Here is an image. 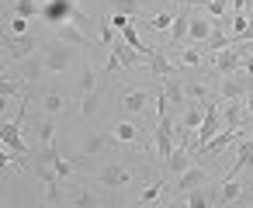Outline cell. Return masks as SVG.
Wrapping results in <instances>:
<instances>
[{"label": "cell", "instance_id": "46", "mask_svg": "<svg viewBox=\"0 0 253 208\" xmlns=\"http://www.w3.org/2000/svg\"><path fill=\"white\" fill-rule=\"evenodd\" d=\"M250 208H253V205H250Z\"/></svg>", "mask_w": 253, "mask_h": 208}, {"label": "cell", "instance_id": "39", "mask_svg": "<svg viewBox=\"0 0 253 208\" xmlns=\"http://www.w3.org/2000/svg\"><path fill=\"white\" fill-rule=\"evenodd\" d=\"M243 111H246V118L253 122V90H250V94L243 97Z\"/></svg>", "mask_w": 253, "mask_h": 208}, {"label": "cell", "instance_id": "6", "mask_svg": "<svg viewBox=\"0 0 253 208\" xmlns=\"http://www.w3.org/2000/svg\"><path fill=\"white\" fill-rule=\"evenodd\" d=\"M246 52H250V45H229V49H218V52H215V70H218L222 77H229V73L243 70Z\"/></svg>", "mask_w": 253, "mask_h": 208}, {"label": "cell", "instance_id": "10", "mask_svg": "<svg viewBox=\"0 0 253 208\" xmlns=\"http://www.w3.org/2000/svg\"><path fill=\"white\" fill-rule=\"evenodd\" d=\"M187 25H191V7H184V11L173 18V25H170V42L163 45V52H173L180 42H187Z\"/></svg>", "mask_w": 253, "mask_h": 208}, {"label": "cell", "instance_id": "30", "mask_svg": "<svg viewBox=\"0 0 253 208\" xmlns=\"http://www.w3.org/2000/svg\"><path fill=\"white\" fill-rule=\"evenodd\" d=\"M142 11V0H115V14L122 18H135Z\"/></svg>", "mask_w": 253, "mask_h": 208}, {"label": "cell", "instance_id": "3", "mask_svg": "<svg viewBox=\"0 0 253 208\" xmlns=\"http://www.w3.org/2000/svg\"><path fill=\"white\" fill-rule=\"evenodd\" d=\"M132 177H135V170H132V166H128L122 156L108 160V163L97 170V184H101V187H125Z\"/></svg>", "mask_w": 253, "mask_h": 208}, {"label": "cell", "instance_id": "14", "mask_svg": "<svg viewBox=\"0 0 253 208\" xmlns=\"http://www.w3.org/2000/svg\"><path fill=\"white\" fill-rule=\"evenodd\" d=\"M56 42H66V45H90V35L80 32V25L66 21V25H56Z\"/></svg>", "mask_w": 253, "mask_h": 208}, {"label": "cell", "instance_id": "33", "mask_svg": "<svg viewBox=\"0 0 253 208\" xmlns=\"http://www.w3.org/2000/svg\"><path fill=\"white\" fill-rule=\"evenodd\" d=\"M187 205H191V208H211V205H208V187L201 184V187L187 191Z\"/></svg>", "mask_w": 253, "mask_h": 208}, {"label": "cell", "instance_id": "28", "mask_svg": "<svg viewBox=\"0 0 253 208\" xmlns=\"http://www.w3.org/2000/svg\"><path fill=\"white\" fill-rule=\"evenodd\" d=\"M14 14L25 18V21H32V18L42 14V4H39V0H14Z\"/></svg>", "mask_w": 253, "mask_h": 208}, {"label": "cell", "instance_id": "34", "mask_svg": "<svg viewBox=\"0 0 253 208\" xmlns=\"http://www.w3.org/2000/svg\"><path fill=\"white\" fill-rule=\"evenodd\" d=\"M97 77H101V73L84 70V77H80V97H87V94H94V90H97Z\"/></svg>", "mask_w": 253, "mask_h": 208}, {"label": "cell", "instance_id": "15", "mask_svg": "<svg viewBox=\"0 0 253 208\" xmlns=\"http://www.w3.org/2000/svg\"><path fill=\"white\" fill-rule=\"evenodd\" d=\"M246 166H253V139L246 135V139H239V153H236V163L225 170V180H232L239 170H246Z\"/></svg>", "mask_w": 253, "mask_h": 208}, {"label": "cell", "instance_id": "45", "mask_svg": "<svg viewBox=\"0 0 253 208\" xmlns=\"http://www.w3.org/2000/svg\"><path fill=\"white\" fill-rule=\"evenodd\" d=\"M0 208H4V205H0Z\"/></svg>", "mask_w": 253, "mask_h": 208}, {"label": "cell", "instance_id": "7", "mask_svg": "<svg viewBox=\"0 0 253 208\" xmlns=\"http://www.w3.org/2000/svg\"><path fill=\"white\" fill-rule=\"evenodd\" d=\"M243 198V184L232 177V180H225L222 177V184L218 187H208V205L211 208H222V205H232V201H239Z\"/></svg>", "mask_w": 253, "mask_h": 208}, {"label": "cell", "instance_id": "40", "mask_svg": "<svg viewBox=\"0 0 253 208\" xmlns=\"http://www.w3.org/2000/svg\"><path fill=\"white\" fill-rule=\"evenodd\" d=\"M243 73L253 77V45H250V52H246V59H243Z\"/></svg>", "mask_w": 253, "mask_h": 208}, {"label": "cell", "instance_id": "32", "mask_svg": "<svg viewBox=\"0 0 253 208\" xmlns=\"http://www.w3.org/2000/svg\"><path fill=\"white\" fill-rule=\"evenodd\" d=\"M97 32H101V45L111 49V45L118 42V39H115V25H111V18H101V21H97Z\"/></svg>", "mask_w": 253, "mask_h": 208}, {"label": "cell", "instance_id": "26", "mask_svg": "<svg viewBox=\"0 0 253 208\" xmlns=\"http://www.w3.org/2000/svg\"><path fill=\"white\" fill-rule=\"evenodd\" d=\"M163 94H167V101H170V108H173V104H184V97H187L177 77H167V83H163Z\"/></svg>", "mask_w": 253, "mask_h": 208}, {"label": "cell", "instance_id": "8", "mask_svg": "<svg viewBox=\"0 0 253 208\" xmlns=\"http://www.w3.org/2000/svg\"><path fill=\"white\" fill-rule=\"evenodd\" d=\"M73 14H77V4H73V0H49L39 18L49 21V25H66V21H73Z\"/></svg>", "mask_w": 253, "mask_h": 208}, {"label": "cell", "instance_id": "41", "mask_svg": "<svg viewBox=\"0 0 253 208\" xmlns=\"http://www.w3.org/2000/svg\"><path fill=\"white\" fill-rule=\"evenodd\" d=\"M111 25L122 32V28H125V25H132V21H128V18H122V14H115V18H111Z\"/></svg>", "mask_w": 253, "mask_h": 208}, {"label": "cell", "instance_id": "5", "mask_svg": "<svg viewBox=\"0 0 253 208\" xmlns=\"http://www.w3.org/2000/svg\"><path fill=\"white\" fill-rule=\"evenodd\" d=\"M250 90H253V77H250V73H243V70H236V73H229V77L222 80L218 97H222V101H243Z\"/></svg>", "mask_w": 253, "mask_h": 208}, {"label": "cell", "instance_id": "37", "mask_svg": "<svg viewBox=\"0 0 253 208\" xmlns=\"http://www.w3.org/2000/svg\"><path fill=\"white\" fill-rule=\"evenodd\" d=\"M184 94H187L191 101H208V87H201V83H191V87H184Z\"/></svg>", "mask_w": 253, "mask_h": 208}, {"label": "cell", "instance_id": "29", "mask_svg": "<svg viewBox=\"0 0 253 208\" xmlns=\"http://www.w3.org/2000/svg\"><path fill=\"white\" fill-rule=\"evenodd\" d=\"M39 142L42 146H56V128H52V118L49 115L39 118Z\"/></svg>", "mask_w": 253, "mask_h": 208}, {"label": "cell", "instance_id": "2", "mask_svg": "<svg viewBox=\"0 0 253 208\" xmlns=\"http://www.w3.org/2000/svg\"><path fill=\"white\" fill-rule=\"evenodd\" d=\"M39 52H42L45 73H63V70H70L73 59H77V49H70L66 42H49V45L39 49Z\"/></svg>", "mask_w": 253, "mask_h": 208}, {"label": "cell", "instance_id": "38", "mask_svg": "<svg viewBox=\"0 0 253 208\" xmlns=\"http://www.w3.org/2000/svg\"><path fill=\"white\" fill-rule=\"evenodd\" d=\"M7 35H32V32H28V21L14 14V21H11V28H7Z\"/></svg>", "mask_w": 253, "mask_h": 208}, {"label": "cell", "instance_id": "27", "mask_svg": "<svg viewBox=\"0 0 253 208\" xmlns=\"http://www.w3.org/2000/svg\"><path fill=\"white\" fill-rule=\"evenodd\" d=\"M115 139H118V142H142V132H139L132 122H118V125H115Z\"/></svg>", "mask_w": 253, "mask_h": 208}, {"label": "cell", "instance_id": "24", "mask_svg": "<svg viewBox=\"0 0 253 208\" xmlns=\"http://www.w3.org/2000/svg\"><path fill=\"white\" fill-rule=\"evenodd\" d=\"M70 208H104V205H101V198H97L94 191H87V187H80V191L73 194V201H70Z\"/></svg>", "mask_w": 253, "mask_h": 208}, {"label": "cell", "instance_id": "9", "mask_svg": "<svg viewBox=\"0 0 253 208\" xmlns=\"http://www.w3.org/2000/svg\"><path fill=\"white\" fill-rule=\"evenodd\" d=\"M170 153H173V122H170V115H163V118H156V156L167 163Z\"/></svg>", "mask_w": 253, "mask_h": 208}, {"label": "cell", "instance_id": "25", "mask_svg": "<svg viewBox=\"0 0 253 208\" xmlns=\"http://www.w3.org/2000/svg\"><path fill=\"white\" fill-rule=\"evenodd\" d=\"M198 14H211V18H229V0H205V4H198Z\"/></svg>", "mask_w": 253, "mask_h": 208}, {"label": "cell", "instance_id": "18", "mask_svg": "<svg viewBox=\"0 0 253 208\" xmlns=\"http://www.w3.org/2000/svg\"><path fill=\"white\" fill-rule=\"evenodd\" d=\"M222 104H225V128L229 132H243V118H246L243 101H222Z\"/></svg>", "mask_w": 253, "mask_h": 208}, {"label": "cell", "instance_id": "35", "mask_svg": "<svg viewBox=\"0 0 253 208\" xmlns=\"http://www.w3.org/2000/svg\"><path fill=\"white\" fill-rule=\"evenodd\" d=\"M173 18H177V14H153V18H149L146 25H149L153 32H170V25H173Z\"/></svg>", "mask_w": 253, "mask_h": 208}, {"label": "cell", "instance_id": "12", "mask_svg": "<svg viewBox=\"0 0 253 208\" xmlns=\"http://www.w3.org/2000/svg\"><path fill=\"white\" fill-rule=\"evenodd\" d=\"M146 104H149V94H146V90H139V87H132V90H125V94H122V115H128V118L142 115V111H146Z\"/></svg>", "mask_w": 253, "mask_h": 208}, {"label": "cell", "instance_id": "36", "mask_svg": "<svg viewBox=\"0 0 253 208\" xmlns=\"http://www.w3.org/2000/svg\"><path fill=\"white\" fill-rule=\"evenodd\" d=\"M163 191V180H153V184H146V191H142V198H139V205H149L156 194Z\"/></svg>", "mask_w": 253, "mask_h": 208}, {"label": "cell", "instance_id": "17", "mask_svg": "<svg viewBox=\"0 0 253 208\" xmlns=\"http://www.w3.org/2000/svg\"><path fill=\"white\" fill-rule=\"evenodd\" d=\"M205 177H208V173H205L201 166H187V170L177 177V187H173V191H184V194H187V191L201 187V184H205Z\"/></svg>", "mask_w": 253, "mask_h": 208}, {"label": "cell", "instance_id": "4", "mask_svg": "<svg viewBox=\"0 0 253 208\" xmlns=\"http://www.w3.org/2000/svg\"><path fill=\"white\" fill-rule=\"evenodd\" d=\"M4 49H7L11 63H25L39 52V42H35V35H7L4 32Z\"/></svg>", "mask_w": 253, "mask_h": 208}, {"label": "cell", "instance_id": "11", "mask_svg": "<svg viewBox=\"0 0 253 208\" xmlns=\"http://www.w3.org/2000/svg\"><path fill=\"white\" fill-rule=\"evenodd\" d=\"M149 73L160 77V80H167V77H180V66L170 63L163 49H153V56H149Z\"/></svg>", "mask_w": 253, "mask_h": 208}, {"label": "cell", "instance_id": "1", "mask_svg": "<svg viewBox=\"0 0 253 208\" xmlns=\"http://www.w3.org/2000/svg\"><path fill=\"white\" fill-rule=\"evenodd\" d=\"M218 125H222V111H218V101H205V118H201V125H198V139L191 142V153H201L215 135H218Z\"/></svg>", "mask_w": 253, "mask_h": 208}, {"label": "cell", "instance_id": "19", "mask_svg": "<svg viewBox=\"0 0 253 208\" xmlns=\"http://www.w3.org/2000/svg\"><path fill=\"white\" fill-rule=\"evenodd\" d=\"M211 39V21L208 18H191V25H187V42H208Z\"/></svg>", "mask_w": 253, "mask_h": 208}, {"label": "cell", "instance_id": "16", "mask_svg": "<svg viewBox=\"0 0 253 208\" xmlns=\"http://www.w3.org/2000/svg\"><path fill=\"white\" fill-rule=\"evenodd\" d=\"M111 59H118V66H122V70H132V66H139L146 56H139V52H135V49H128L125 42H115V45H111Z\"/></svg>", "mask_w": 253, "mask_h": 208}, {"label": "cell", "instance_id": "31", "mask_svg": "<svg viewBox=\"0 0 253 208\" xmlns=\"http://www.w3.org/2000/svg\"><path fill=\"white\" fill-rule=\"evenodd\" d=\"M201 59H205V49H184L180 56H177V66L184 70V66H201Z\"/></svg>", "mask_w": 253, "mask_h": 208}, {"label": "cell", "instance_id": "21", "mask_svg": "<svg viewBox=\"0 0 253 208\" xmlns=\"http://www.w3.org/2000/svg\"><path fill=\"white\" fill-rule=\"evenodd\" d=\"M63 108H66V94H63V90H45V94H42V111H45L49 118L63 115Z\"/></svg>", "mask_w": 253, "mask_h": 208}, {"label": "cell", "instance_id": "20", "mask_svg": "<svg viewBox=\"0 0 253 208\" xmlns=\"http://www.w3.org/2000/svg\"><path fill=\"white\" fill-rule=\"evenodd\" d=\"M42 77H45V63H42V52H35L32 59H25L21 80H25V83H35V80H42Z\"/></svg>", "mask_w": 253, "mask_h": 208}, {"label": "cell", "instance_id": "43", "mask_svg": "<svg viewBox=\"0 0 253 208\" xmlns=\"http://www.w3.org/2000/svg\"><path fill=\"white\" fill-rule=\"evenodd\" d=\"M4 108H7V94L0 90V118H4Z\"/></svg>", "mask_w": 253, "mask_h": 208}, {"label": "cell", "instance_id": "44", "mask_svg": "<svg viewBox=\"0 0 253 208\" xmlns=\"http://www.w3.org/2000/svg\"><path fill=\"white\" fill-rule=\"evenodd\" d=\"M45 208H56V205H45Z\"/></svg>", "mask_w": 253, "mask_h": 208}, {"label": "cell", "instance_id": "23", "mask_svg": "<svg viewBox=\"0 0 253 208\" xmlns=\"http://www.w3.org/2000/svg\"><path fill=\"white\" fill-rule=\"evenodd\" d=\"M104 149V135L101 132H87L84 139H80V156H94V153H101Z\"/></svg>", "mask_w": 253, "mask_h": 208}, {"label": "cell", "instance_id": "42", "mask_svg": "<svg viewBox=\"0 0 253 208\" xmlns=\"http://www.w3.org/2000/svg\"><path fill=\"white\" fill-rule=\"evenodd\" d=\"M243 42H253V21L246 25V32H243ZM243 42H239V45H243Z\"/></svg>", "mask_w": 253, "mask_h": 208}, {"label": "cell", "instance_id": "13", "mask_svg": "<svg viewBox=\"0 0 253 208\" xmlns=\"http://www.w3.org/2000/svg\"><path fill=\"white\" fill-rule=\"evenodd\" d=\"M187 156H191V142H177V146H173V153H170V160L163 163V166H167V173H170V177H180V173L191 166V160H187Z\"/></svg>", "mask_w": 253, "mask_h": 208}, {"label": "cell", "instance_id": "22", "mask_svg": "<svg viewBox=\"0 0 253 208\" xmlns=\"http://www.w3.org/2000/svg\"><path fill=\"white\" fill-rule=\"evenodd\" d=\"M201 118H205V101H191V104L184 108V118H180V125L194 132V128L201 125Z\"/></svg>", "mask_w": 253, "mask_h": 208}]
</instances>
